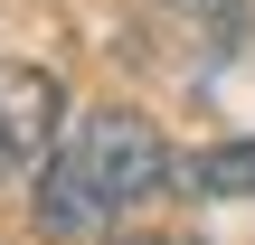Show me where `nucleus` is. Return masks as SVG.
<instances>
[{"mask_svg":"<svg viewBox=\"0 0 255 245\" xmlns=\"http://www.w3.org/2000/svg\"><path fill=\"white\" fill-rule=\"evenodd\" d=\"M161 189H170V142H161L142 113L104 104V113H85L76 132H57V151H47V170H38V227H47V236H104V227H123L142 198H161Z\"/></svg>","mask_w":255,"mask_h":245,"instance_id":"1","label":"nucleus"},{"mask_svg":"<svg viewBox=\"0 0 255 245\" xmlns=\"http://www.w3.org/2000/svg\"><path fill=\"white\" fill-rule=\"evenodd\" d=\"M170 179L189 198H255V142H218L199 161H170Z\"/></svg>","mask_w":255,"mask_h":245,"instance_id":"3","label":"nucleus"},{"mask_svg":"<svg viewBox=\"0 0 255 245\" xmlns=\"http://www.w3.org/2000/svg\"><path fill=\"white\" fill-rule=\"evenodd\" d=\"M132 245H199V236H132Z\"/></svg>","mask_w":255,"mask_h":245,"instance_id":"4","label":"nucleus"},{"mask_svg":"<svg viewBox=\"0 0 255 245\" xmlns=\"http://www.w3.org/2000/svg\"><path fill=\"white\" fill-rule=\"evenodd\" d=\"M66 132V94L47 66H0V189H28Z\"/></svg>","mask_w":255,"mask_h":245,"instance_id":"2","label":"nucleus"}]
</instances>
